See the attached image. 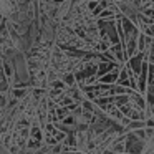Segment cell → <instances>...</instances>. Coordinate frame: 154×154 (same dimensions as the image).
<instances>
[{
  "mask_svg": "<svg viewBox=\"0 0 154 154\" xmlns=\"http://www.w3.org/2000/svg\"><path fill=\"white\" fill-rule=\"evenodd\" d=\"M114 5H116V10L121 15H124L126 18H129L133 23H139V8L134 5L133 0H114Z\"/></svg>",
  "mask_w": 154,
  "mask_h": 154,
  "instance_id": "cell-2",
  "label": "cell"
},
{
  "mask_svg": "<svg viewBox=\"0 0 154 154\" xmlns=\"http://www.w3.org/2000/svg\"><path fill=\"white\" fill-rule=\"evenodd\" d=\"M71 8H73V0H61L60 4H57L55 20H57L58 23H61V22L66 18V15L71 12Z\"/></svg>",
  "mask_w": 154,
  "mask_h": 154,
  "instance_id": "cell-4",
  "label": "cell"
},
{
  "mask_svg": "<svg viewBox=\"0 0 154 154\" xmlns=\"http://www.w3.org/2000/svg\"><path fill=\"white\" fill-rule=\"evenodd\" d=\"M30 136H32V139H35V141H42V131H40V126H38V124H33V126H32Z\"/></svg>",
  "mask_w": 154,
  "mask_h": 154,
  "instance_id": "cell-6",
  "label": "cell"
},
{
  "mask_svg": "<svg viewBox=\"0 0 154 154\" xmlns=\"http://www.w3.org/2000/svg\"><path fill=\"white\" fill-rule=\"evenodd\" d=\"M12 60H14V70H15V76H17L20 85H27L30 81V63H28L27 53L18 48L12 47L10 50Z\"/></svg>",
  "mask_w": 154,
  "mask_h": 154,
  "instance_id": "cell-1",
  "label": "cell"
},
{
  "mask_svg": "<svg viewBox=\"0 0 154 154\" xmlns=\"http://www.w3.org/2000/svg\"><path fill=\"white\" fill-rule=\"evenodd\" d=\"M144 151V141L139 139L134 133L126 136V154H141Z\"/></svg>",
  "mask_w": 154,
  "mask_h": 154,
  "instance_id": "cell-3",
  "label": "cell"
},
{
  "mask_svg": "<svg viewBox=\"0 0 154 154\" xmlns=\"http://www.w3.org/2000/svg\"><path fill=\"white\" fill-rule=\"evenodd\" d=\"M30 0H15V4L17 5H25V4H28Z\"/></svg>",
  "mask_w": 154,
  "mask_h": 154,
  "instance_id": "cell-7",
  "label": "cell"
},
{
  "mask_svg": "<svg viewBox=\"0 0 154 154\" xmlns=\"http://www.w3.org/2000/svg\"><path fill=\"white\" fill-rule=\"evenodd\" d=\"M2 20H4V18H2V15H0V23H2Z\"/></svg>",
  "mask_w": 154,
  "mask_h": 154,
  "instance_id": "cell-8",
  "label": "cell"
},
{
  "mask_svg": "<svg viewBox=\"0 0 154 154\" xmlns=\"http://www.w3.org/2000/svg\"><path fill=\"white\" fill-rule=\"evenodd\" d=\"M15 10V5L12 4L10 0H0V15L2 18H8Z\"/></svg>",
  "mask_w": 154,
  "mask_h": 154,
  "instance_id": "cell-5",
  "label": "cell"
}]
</instances>
